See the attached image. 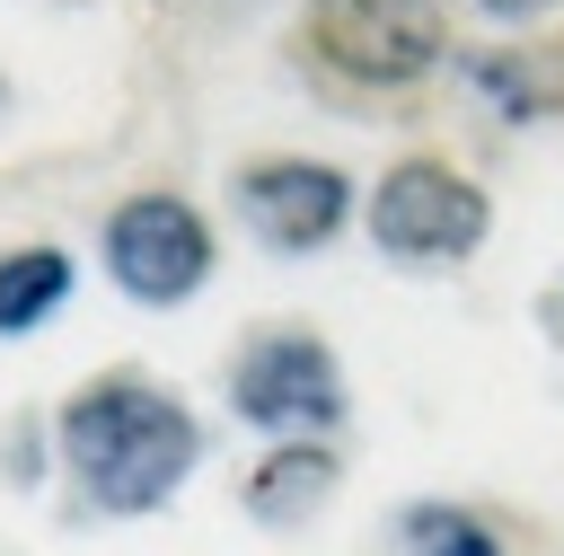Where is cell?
Masks as SVG:
<instances>
[{
  "label": "cell",
  "mask_w": 564,
  "mask_h": 556,
  "mask_svg": "<svg viewBox=\"0 0 564 556\" xmlns=\"http://www.w3.org/2000/svg\"><path fill=\"white\" fill-rule=\"evenodd\" d=\"M203 450H212V432H203L194 397L167 388V379L141 371V362H106V371H88V379L53 406V459H62V477L79 485V503L106 512V521H150V512H167V503L194 485Z\"/></svg>",
  "instance_id": "obj_1"
},
{
  "label": "cell",
  "mask_w": 564,
  "mask_h": 556,
  "mask_svg": "<svg viewBox=\"0 0 564 556\" xmlns=\"http://www.w3.org/2000/svg\"><path fill=\"white\" fill-rule=\"evenodd\" d=\"M291 62L335 106H405L449 62V0H291Z\"/></svg>",
  "instance_id": "obj_2"
},
{
  "label": "cell",
  "mask_w": 564,
  "mask_h": 556,
  "mask_svg": "<svg viewBox=\"0 0 564 556\" xmlns=\"http://www.w3.org/2000/svg\"><path fill=\"white\" fill-rule=\"evenodd\" d=\"M361 238L405 274H458L494 238V194L458 150L414 141L361 185Z\"/></svg>",
  "instance_id": "obj_3"
},
{
  "label": "cell",
  "mask_w": 564,
  "mask_h": 556,
  "mask_svg": "<svg viewBox=\"0 0 564 556\" xmlns=\"http://www.w3.org/2000/svg\"><path fill=\"white\" fill-rule=\"evenodd\" d=\"M220 406L247 432H264V441H300V432L344 441V424H352L344 362H335L326 327H308V318H256V327H238L229 371H220Z\"/></svg>",
  "instance_id": "obj_4"
},
{
  "label": "cell",
  "mask_w": 564,
  "mask_h": 556,
  "mask_svg": "<svg viewBox=\"0 0 564 556\" xmlns=\"http://www.w3.org/2000/svg\"><path fill=\"white\" fill-rule=\"evenodd\" d=\"M97 265L132 309H185L220 274V229L185 185H132L97 221Z\"/></svg>",
  "instance_id": "obj_5"
},
{
  "label": "cell",
  "mask_w": 564,
  "mask_h": 556,
  "mask_svg": "<svg viewBox=\"0 0 564 556\" xmlns=\"http://www.w3.org/2000/svg\"><path fill=\"white\" fill-rule=\"evenodd\" d=\"M229 221L264 247V256H326L352 221H361V185L352 168L317 159V150H247L220 177Z\"/></svg>",
  "instance_id": "obj_6"
},
{
  "label": "cell",
  "mask_w": 564,
  "mask_h": 556,
  "mask_svg": "<svg viewBox=\"0 0 564 556\" xmlns=\"http://www.w3.org/2000/svg\"><path fill=\"white\" fill-rule=\"evenodd\" d=\"M467 88H476V106H485L494 124H511V132L564 124V18L511 26V35L476 44V53H467Z\"/></svg>",
  "instance_id": "obj_7"
},
{
  "label": "cell",
  "mask_w": 564,
  "mask_h": 556,
  "mask_svg": "<svg viewBox=\"0 0 564 556\" xmlns=\"http://www.w3.org/2000/svg\"><path fill=\"white\" fill-rule=\"evenodd\" d=\"M335 485H344V441L300 432V441H264V459L247 468L238 503H247V521H264V530H300V521H317V512L335 503Z\"/></svg>",
  "instance_id": "obj_8"
},
{
  "label": "cell",
  "mask_w": 564,
  "mask_h": 556,
  "mask_svg": "<svg viewBox=\"0 0 564 556\" xmlns=\"http://www.w3.org/2000/svg\"><path fill=\"white\" fill-rule=\"evenodd\" d=\"M70 291H79V256H70V247H53V238L0 247V335H35V327H53Z\"/></svg>",
  "instance_id": "obj_9"
},
{
  "label": "cell",
  "mask_w": 564,
  "mask_h": 556,
  "mask_svg": "<svg viewBox=\"0 0 564 556\" xmlns=\"http://www.w3.org/2000/svg\"><path fill=\"white\" fill-rule=\"evenodd\" d=\"M397 556H511V538H502L476 503L423 494V503L397 512Z\"/></svg>",
  "instance_id": "obj_10"
},
{
  "label": "cell",
  "mask_w": 564,
  "mask_h": 556,
  "mask_svg": "<svg viewBox=\"0 0 564 556\" xmlns=\"http://www.w3.org/2000/svg\"><path fill=\"white\" fill-rule=\"evenodd\" d=\"M476 9H485L502 35H511V26H546V18H564V0H476Z\"/></svg>",
  "instance_id": "obj_11"
},
{
  "label": "cell",
  "mask_w": 564,
  "mask_h": 556,
  "mask_svg": "<svg viewBox=\"0 0 564 556\" xmlns=\"http://www.w3.org/2000/svg\"><path fill=\"white\" fill-rule=\"evenodd\" d=\"M529 318H538V335H546V344L564 353V265H555V274L538 282V300H529Z\"/></svg>",
  "instance_id": "obj_12"
}]
</instances>
